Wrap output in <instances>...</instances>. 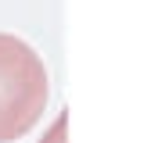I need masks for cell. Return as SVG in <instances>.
I'll list each match as a JSON object with an SVG mask.
<instances>
[{"label":"cell","mask_w":151,"mask_h":143,"mask_svg":"<svg viewBox=\"0 0 151 143\" xmlns=\"http://www.w3.org/2000/svg\"><path fill=\"white\" fill-rule=\"evenodd\" d=\"M47 68L25 40L0 32V143L22 139L47 107Z\"/></svg>","instance_id":"cell-1"},{"label":"cell","mask_w":151,"mask_h":143,"mask_svg":"<svg viewBox=\"0 0 151 143\" xmlns=\"http://www.w3.org/2000/svg\"><path fill=\"white\" fill-rule=\"evenodd\" d=\"M40 143H68V111H61L58 118H54V125L43 132Z\"/></svg>","instance_id":"cell-2"}]
</instances>
